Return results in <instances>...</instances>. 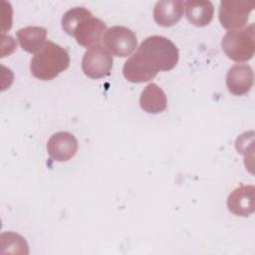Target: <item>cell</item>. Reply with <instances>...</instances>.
<instances>
[{"label":"cell","instance_id":"cell-1","mask_svg":"<svg viewBox=\"0 0 255 255\" xmlns=\"http://www.w3.org/2000/svg\"><path fill=\"white\" fill-rule=\"evenodd\" d=\"M179 59L178 49L166 37L153 35L145 38L125 63L124 77L131 83H145L159 71L172 70Z\"/></svg>","mask_w":255,"mask_h":255},{"label":"cell","instance_id":"cell-2","mask_svg":"<svg viewBox=\"0 0 255 255\" xmlns=\"http://www.w3.org/2000/svg\"><path fill=\"white\" fill-rule=\"evenodd\" d=\"M70 66V56L66 49L47 41L42 50L31 60V74L41 81H51Z\"/></svg>","mask_w":255,"mask_h":255},{"label":"cell","instance_id":"cell-3","mask_svg":"<svg viewBox=\"0 0 255 255\" xmlns=\"http://www.w3.org/2000/svg\"><path fill=\"white\" fill-rule=\"evenodd\" d=\"M221 47L226 56L235 62L253 58L255 52V28L251 23L243 29L229 30L222 38Z\"/></svg>","mask_w":255,"mask_h":255},{"label":"cell","instance_id":"cell-4","mask_svg":"<svg viewBox=\"0 0 255 255\" xmlns=\"http://www.w3.org/2000/svg\"><path fill=\"white\" fill-rule=\"evenodd\" d=\"M254 7V1L222 0L218 12V18L222 27L227 30H235L244 27Z\"/></svg>","mask_w":255,"mask_h":255},{"label":"cell","instance_id":"cell-5","mask_svg":"<svg viewBox=\"0 0 255 255\" xmlns=\"http://www.w3.org/2000/svg\"><path fill=\"white\" fill-rule=\"evenodd\" d=\"M113 69V56L103 45L89 48L82 59V70L91 79H102L110 75Z\"/></svg>","mask_w":255,"mask_h":255},{"label":"cell","instance_id":"cell-6","mask_svg":"<svg viewBox=\"0 0 255 255\" xmlns=\"http://www.w3.org/2000/svg\"><path fill=\"white\" fill-rule=\"evenodd\" d=\"M105 47L117 57H128L136 48L137 39L130 29L125 26H113L109 28L103 38Z\"/></svg>","mask_w":255,"mask_h":255},{"label":"cell","instance_id":"cell-7","mask_svg":"<svg viewBox=\"0 0 255 255\" xmlns=\"http://www.w3.org/2000/svg\"><path fill=\"white\" fill-rule=\"evenodd\" d=\"M107 25L104 21L96 17H88L83 20L75 29L73 37L77 43L85 48H91L100 45L107 31Z\"/></svg>","mask_w":255,"mask_h":255},{"label":"cell","instance_id":"cell-8","mask_svg":"<svg viewBox=\"0 0 255 255\" xmlns=\"http://www.w3.org/2000/svg\"><path fill=\"white\" fill-rule=\"evenodd\" d=\"M47 151L52 159L59 162L67 161L77 153L78 140L69 131H58L49 138Z\"/></svg>","mask_w":255,"mask_h":255},{"label":"cell","instance_id":"cell-9","mask_svg":"<svg viewBox=\"0 0 255 255\" xmlns=\"http://www.w3.org/2000/svg\"><path fill=\"white\" fill-rule=\"evenodd\" d=\"M253 82V70L247 64L233 65L226 75V87L234 96H243L249 93Z\"/></svg>","mask_w":255,"mask_h":255},{"label":"cell","instance_id":"cell-10","mask_svg":"<svg viewBox=\"0 0 255 255\" xmlns=\"http://www.w3.org/2000/svg\"><path fill=\"white\" fill-rule=\"evenodd\" d=\"M254 192L253 185H241L235 188L227 198V207L234 215L247 217L254 212Z\"/></svg>","mask_w":255,"mask_h":255},{"label":"cell","instance_id":"cell-11","mask_svg":"<svg viewBox=\"0 0 255 255\" xmlns=\"http://www.w3.org/2000/svg\"><path fill=\"white\" fill-rule=\"evenodd\" d=\"M184 2L181 0L157 1L153 7V20L162 27L175 25L183 16Z\"/></svg>","mask_w":255,"mask_h":255},{"label":"cell","instance_id":"cell-12","mask_svg":"<svg viewBox=\"0 0 255 255\" xmlns=\"http://www.w3.org/2000/svg\"><path fill=\"white\" fill-rule=\"evenodd\" d=\"M16 35L21 48L30 54L39 53L47 42V30L40 26L21 28Z\"/></svg>","mask_w":255,"mask_h":255},{"label":"cell","instance_id":"cell-13","mask_svg":"<svg viewBox=\"0 0 255 255\" xmlns=\"http://www.w3.org/2000/svg\"><path fill=\"white\" fill-rule=\"evenodd\" d=\"M139 106L145 113L159 114L166 109V95L159 86L154 83H150L141 92Z\"/></svg>","mask_w":255,"mask_h":255},{"label":"cell","instance_id":"cell-14","mask_svg":"<svg viewBox=\"0 0 255 255\" xmlns=\"http://www.w3.org/2000/svg\"><path fill=\"white\" fill-rule=\"evenodd\" d=\"M184 8L186 18L196 27H204L208 25L213 18L214 6L211 1H185Z\"/></svg>","mask_w":255,"mask_h":255},{"label":"cell","instance_id":"cell-15","mask_svg":"<svg viewBox=\"0 0 255 255\" xmlns=\"http://www.w3.org/2000/svg\"><path fill=\"white\" fill-rule=\"evenodd\" d=\"M91 16H93L92 12L85 7H74L64 14L62 18V28L68 35L73 36L78 25Z\"/></svg>","mask_w":255,"mask_h":255},{"label":"cell","instance_id":"cell-16","mask_svg":"<svg viewBox=\"0 0 255 255\" xmlns=\"http://www.w3.org/2000/svg\"><path fill=\"white\" fill-rule=\"evenodd\" d=\"M1 247L4 249L8 247V253L28 254V244L21 235L15 232H4L0 236Z\"/></svg>","mask_w":255,"mask_h":255}]
</instances>
